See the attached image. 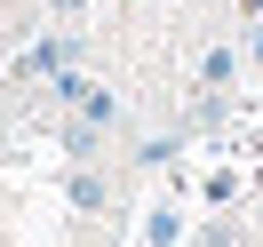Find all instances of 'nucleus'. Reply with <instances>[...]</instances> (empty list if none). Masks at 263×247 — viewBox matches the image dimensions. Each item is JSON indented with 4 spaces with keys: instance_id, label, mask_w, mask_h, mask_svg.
I'll return each mask as SVG.
<instances>
[{
    "instance_id": "obj_1",
    "label": "nucleus",
    "mask_w": 263,
    "mask_h": 247,
    "mask_svg": "<svg viewBox=\"0 0 263 247\" xmlns=\"http://www.w3.org/2000/svg\"><path fill=\"white\" fill-rule=\"evenodd\" d=\"M64 96H72V112H80L88 128H112V120H120V96L96 88V80H64Z\"/></svg>"
},
{
    "instance_id": "obj_2",
    "label": "nucleus",
    "mask_w": 263,
    "mask_h": 247,
    "mask_svg": "<svg viewBox=\"0 0 263 247\" xmlns=\"http://www.w3.org/2000/svg\"><path fill=\"white\" fill-rule=\"evenodd\" d=\"M176 231H183V223H176V215L160 207V215H152V231H144V239H152V247H176Z\"/></svg>"
}]
</instances>
